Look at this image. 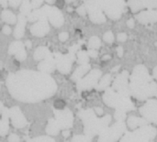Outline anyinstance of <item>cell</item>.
I'll return each instance as SVG.
<instances>
[{"label":"cell","instance_id":"1","mask_svg":"<svg viewBox=\"0 0 157 142\" xmlns=\"http://www.w3.org/2000/svg\"><path fill=\"white\" fill-rule=\"evenodd\" d=\"M10 95L17 101L37 103L50 98L57 91L53 78L43 72L23 70L10 73L6 80Z\"/></svg>","mask_w":157,"mask_h":142},{"label":"cell","instance_id":"2","mask_svg":"<svg viewBox=\"0 0 157 142\" xmlns=\"http://www.w3.org/2000/svg\"><path fill=\"white\" fill-rule=\"evenodd\" d=\"M132 95L139 100H146L149 97L156 96L157 84H155L144 65H137L131 76Z\"/></svg>","mask_w":157,"mask_h":142},{"label":"cell","instance_id":"3","mask_svg":"<svg viewBox=\"0 0 157 142\" xmlns=\"http://www.w3.org/2000/svg\"><path fill=\"white\" fill-rule=\"evenodd\" d=\"M78 116L84 123L85 134L91 138L101 134V132L108 128L111 120V117L109 115H107L103 118H98L96 116V111L90 108L81 110L78 113Z\"/></svg>","mask_w":157,"mask_h":142},{"label":"cell","instance_id":"4","mask_svg":"<svg viewBox=\"0 0 157 142\" xmlns=\"http://www.w3.org/2000/svg\"><path fill=\"white\" fill-rule=\"evenodd\" d=\"M103 101L108 106L115 108L116 110H122L128 112L135 109L134 104L130 99V97L119 94L113 88L106 89L103 95Z\"/></svg>","mask_w":157,"mask_h":142},{"label":"cell","instance_id":"5","mask_svg":"<svg viewBox=\"0 0 157 142\" xmlns=\"http://www.w3.org/2000/svg\"><path fill=\"white\" fill-rule=\"evenodd\" d=\"M126 132V126L123 121H117L110 128H107L99 134L98 142H116Z\"/></svg>","mask_w":157,"mask_h":142},{"label":"cell","instance_id":"6","mask_svg":"<svg viewBox=\"0 0 157 142\" xmlns=\"http://www.w3.org/2000/svg\"><path fill=\"white\" fill-rule=\"evenodd\" d=\"M112 88L119 94L130 97L132 95V91L129 84V73L124 71L120 73L114 80Z\"/></svg>","mask_w":157,"mask_h":142},{"label":"cell","instance_id":"7","mask_svg":"<svg viewBox=\"0 0 157 142\" xmlns=\"http://www.w3.org/2000/svg\"><path fill=\"white\" fill-rule=\"evenodd\" d=\"M55 60H56V68L58 71L63 74L68 73L71 71L72 64L75 60V54L73 52H68L67 54H61V53H53Z\"/></svg>","mask_w":157,"mask_h":142},{"label":"cell","instance_id":"8","mask_svg":"<svg viewBox=\"0 0 157 142\" xmlns=\"http://www.w3.org/2000/svg\"><path fill=\"white\" fill-rule=\"evenodd\" d=\"M101 71L95 69L92 70L86 77L82 78L81 80H79L77 82V89L80 91L83 90H90L94 87H96L98 84V81L101 77Z\"/></svg>","mask_w":157,"mask_h":142},{"label":"cell","instance_id":"9","mask_svg":"<svg viewBox=\"0 0 157 142\" xmlns=\"http://www.w3.org/2000/svg\"><path fill=\"white\" fill-rule=\"evenodd\" d=\"M54 117L61 129H69L74 124L73 113L68 109H54Z\"/></svg>","mask_w":157,"mask_h":142},{"label":"cell","instance_id":"10","mask_svg":"<svg viewBox=\"0 0 157 142\" xmlns=\"http://www.w3.org/2000/svg\"><path fill=\"white\" fill-rule=\"evenodd\" d=\"M124 0H108L104 11L111 19H119L124 9Z\"/></svg>","mask_w":157,"mask_h":142},{"label":"cell","instance_id":"11","mask_svg":"<svg viewBox=\"0 0 157 142\" xmlns=\"http://www.w3.org/2000/svg\"><path fill=\"white\" fill-rule=\"evenodd\" d=\"M157 135V129L155 127L145 125L140 127L133 132V136L136 142L152 141Z\"/></svg>","mask_w":157,"mask_h":142},{"label":"cell","instance_id":"12","mask_svg":"<svg viewBox=\"0 0 157 142\" xmlns=\"http://www.w3.org/2000/svg\"><path fill=\"white\" fill-rule=\"evenodd\" d=\"M140 113L149 122L157 124V100L149 99L141 108Z\"/></svg>","mask_w":157,"mask_h":142},{"label":"cell","instance_id":"13","mask_svg":"<svg viewBox=\"0 0 157 142\" xmlns=\"http://www.w3.org/2000/svg\"><path fill=\"white\" fill-rule=\"evenodd\" d=\"M9 118L12 125L17 129H22L28 124L26 118L17 106H13L9 109Z\"/></svg>","mask_w":157,"mask_h":142},{"label":"cell","instance_id":"14","mask_svg":"<svg viewBox=\"0 0 157 142\" xmlns=\"http://www.w3.org/2000/svg\"><path fill=\"white\" fill-rule=\"evenodd\" d=\"M128 4L132 12H137L144 8L157 9V0H129Z\"/></svg>","mask_w":157,"mask_h":142},{"label":"cell","instance_id":"15","mask_svg":"<svg viewBox=\"0 0 157 142\" xmlns=\"http://www.w3.org/2000/svg\"><path fill=\"white\" fill-rule=\"evenodd\" d=\"M49 30H50V26L48 24L47 19L38 20V22L30 28L31 34L36 37H43L49 32Z\"/></svg>","mask_w":157,"mask_h":142},{"label":"cell","instance_id":"16","mask_svg":"<svg viewBox=\"0 0 157 142\" xmlns=\"http://www.w3.org/2000/svg\"><path fill=\"white\" fill-rule=\"evenodd\" d=\"M48 20L52 23V26L59 28L63 24V16L58 8L51 6L48 15Z\"/></svg>","mask_w":157,"mask_h":142},{"label":"cell","instance_id":"17","mask_svg":"<svg viewBox=\"0 0 157 142\" xmlns=\"http://www.w3.org/2000/svg\"><path fill=\"white\" fill-rule=\"evenodd\" d=\"M38 68L40 72H43L46 73H50L53 72L56 68V60H55L54 54L52 53L47 58H45L41 62H40Z\"/></svg>","mask_w":157,"mask_h":142},{"label":"cell","instance_id":"18","mask_svg":"<svg viewBox=\"0 0 157 142\" xmlns=\"http://www.w3.org/2000/svg\"><path fill=\"white\" fill-rule=\"evenodd\" d=\"M137 18L143 24L157 22V9H149L148 11H143L137 16Z\"/></svg>","mask_w":157,"mask_h":142},{"label":"cell","instance_id":"19","mask_svg":"<svg viewBox=\"0 0 157 142\" xmlns=\"http://www.w3.org/2000/svg\"><path fill=\"white\" fill-rule=\"evenodd\" d=\"M50 6H44L41 8L36 9L32 11L29 16L28 19L29 21H35V20H42V19H47L48 20V15L50 11Z\"/></svg>","mask_w":157,"mask_h":142},{"label":"cell","instance_id":"20","mask_svg":"<svg viewBox=\"0 0 157 142\" xmlns=\"http://www.w3.org/2000/svg\"><path fill=\"white\" fill-rule=\"evenodd\" d=\"M1 117L2 118L0 121V135L4 137L7 134L9 129V123H8L9 109L4 107L2 104H1Z\"/></svg>","mask_w":157,"mask_h":142},{"label":"cell","instance_id":"21","mask_svg":"<svg viewBox=\"0 0 157 142\" xmlns=\"http://www.w3.org/2000/svg\"><path fill=\"white\" fill-rule=\"evenodd\" d=\"M26 16H24L23 14H19L17 17V23L16 26V28L14 30V37L16 39H20L23 37L24 33H25V27H26Z\"/></svg>","mask_w":157,"mask_h":142},{"label":"cell","instance_id":"22","mask_svg":"<svg viewBox=\"0 0 157 142\" xmlns=\"http://www.w3.org/2000/svg\"><path fill=\"white\" fill-rule=\"evenodd\" d=\"M127 124L131 129H135L137 128L148 125V120L145 118H137V117H130Z\"/></svg>","mask_w":157,"mask_h":142},{"label":"cell","instance_id":"23","mask_svg":"<svg viewBox=\"0 0 157 142\" xmlns=\"http://www.w3.org/2000/svg\"><path fill=\"white\" fill-rule=\"evenodd\" d=\"M89 69H90V65L87 63V64H82L80 67H78L75 71V73H73V75H72V80L73 81H75L76 83L79 81V80H81L82 79V77L89 71Z\"/></svg>","mask_w":157,"mask_h":142},{"label":"cell","instance_id":"24","mask_svg":"<svg viewBox=\"0 0 157 142\" xmlns=\"http://www.w3.org/2000/svg\"><path fill=\"white\" fill-rule=\"evenodd\" d=\"M61 130L56 119H49L48 121V124H47V127H46V133L48 135H51V136H56L59 131Z\"/></svg>","mask_w":157,"mask_h":142},{"label":"cell","instance_id":"25","mask_svg":"<svg viewBox=\"0 0 157 142\" xmlns=\"http://www.w3.org/2000/svg\"><path fill=\"white\" fill-rule=\"evenodd\" d=\"M52 53L47 47H39L34 52V59L37 61L44 60L45 58H47Z\"/></svg>","mask_w":157,"mask_h":142},{"label":"cell","instance_id":"26","mask_svg":"<svg viewBox=\"0 0 157 142\" xmlns=\"http://www.w3.org/2000/svg\"><path fill=\"white\" fill-rule=\"evenodd\" d=\"M1 18L4 22L7 23V24H15L16 21H17V18H16V16L10 11V10H7V9H5L2 14H1Z\"/></svg>","mask_w":157,"mask_h":142},{"label":"cell","instance_id":"27","mask_svg":"<svg viewBox=\"0 0 157 142\" xmlns=\"http://www.w3.org/2000/svg\"><path fill=\"white\" fill-rule=\"evenodd\" d=\"M24 49H25V46L21 41H14L10 44L8 48V53L12 55H16L17 53H18Z\"/></svg>","mask_w":157,"mask_h":142},{"label":"cell","instance_id":"28","mask_svg":"<svg viewBox=\"0 0 157 142\" xmlns=\"http://www.w3.org/2000/svg\"><path fill=\"white\" fill-rule=\"evenodd\" d=\"M110 82H111V75L110 74H106V75L103 76V78L100 80V82L98 84L96 88L98 91L105 90V89H107L109 87V85L110 84Z\"/></svg>","mask_w":157,"mask_h":142},{"label":"cell","instance_id":"29","mask_svg":"<svg viewBox=\"0 0 157 142\" xmlns=\"http://www.w3.org/2000/svg\"><path fill=\"white\" fill-rule=\"evenodd\" d=\"M32 5L29 2V0H22V4L20 6V13L23 14L24 16H29L32 11H31Z\"/></svg>","mask_w":157,"mask_h":142},{"label":"cell","instance_id":"30","mask_svg":"<svg viewBox=\"0 0 157 142\" xmlns=\"http://www.w3.org/2000/svg\"><path fill=\"white\" fill-rule=\"evenodd\" d=\"M90 19L94 22V23H103L106 21V17L103 14L102 11L99 12H95L92 14H89Z\"/></svg>","mask_w":157,"mask_h":142},{"label":"cell","instance_id":"31","mask_svg":"<svg viewBox=\"0 0 157 142\" xmlns=\"http://www.w3.org/2000/svg\"><path fill=\"white\" fill-rule=\"evenodd\" d=\"M77 62L79 64H87L89 62V55L88 52L85 51V50H81L77 52Z\"/></svg>","mask_w":157,"mask_h":142},{"label":"cell","instance_id":"32","mask_svg":"<svg viewBox=\"0 0 157 142\" xmlns=\"http://www.w3.org/2000/svg\"><path fill=\"white\" fill-rule=\"evenodd\" d=\"M100 44H101L100 39H99L98 37H96V36H94V37L90 38L89 42H88V46H89V48H90V49H94V50H96V49L99 48V47H100Z\"/></svg>","mask_w":157,"mask_h":142},{"label":"cell","instance_id":"33","mask_svg":"<svg viewBox=\"0 0 157 142\" xmlns=\"http://www.w3.org/2000/svg\"><path fill=\"white\" fill-rule=\"evenodd\" d=\"M92 138L87 135H75L72 139V142H91Z\"/></svg>","mask_w":157,"mask_h":142},{"label":"cell","instance_id":"34","mask_svg":"<svg viewBox=\"0 0 157 142\" xmlns=\"http://www.w3.org/2000/svg\"><path fill=\"white\" fill-rule=\"evenodd\" d=\"M120 142H136L135 141V138L133 136V132L126 131Z\"/></svg>","mask_w":157,"mask_h":142},{"label":"cell","instance_id":"35","mask_svg":"<svg viewBox=\"0 0 157 142\" xmlns=\"http://www.w3.org/2000/svg\"><path fill=\"white\" fill-rule=\"evenodd\" d=\"M27 142H55L53 139L47 137V136H41V137H38V138H34L31 140H28Z\"/></svg>","mask_w":157,"mask_h":142},{"label":"cell","instance_id":"36","mask_svg":"<svg viewBox=\"0 0 157 142\" xmlns=\"http://www.w3.org/2000/svg\"><path fill=\"white\" fill-rule=\"evenodd\" d=\"M114 117L117 121H124V119L126 118V112L122 110H116Z\"/></svg>","mask_w":157,"mask_h":142},{"label":"cell","instance_id":"37","mask_svg":"<svg viewBox=\"0 0 157 142\" xmlns=\"http://www.w3.org/2000/svg\"><path fill=\"white\" fill-rule=\"evenodd\" d=\"M104 40L108 43H112L114 40V35L111 31H108L104 35Z\"/></svg>","mask_w":157,"mask_h":142},{"label":"cell","instance_id":"38","mask_svg":"<svg viewBox=\"0 0 157 142\" xmlns=\"http://www.w3.org/2000/svg\"><path fill=\"white\" fill-rule=\"evenodd\" d=\"M8 142H19V137L17 134H11L8 137Z\"/></svg>","mask_w":157,"mask_h":142},{"label":"cell","instance_id":"39","mask_svg":"<svg viewBox=\"0 0 157 142\" xmlns=\"http://www.w3.org/2000/svg\"><path fill=\"white\" fill-rule=\"evenodd\" d=\"M42 2H43V0H32V1H31L32 7H33V8L39 7V6L42 4Z\"/></svg>","mask_w":157,"mask_h":142},{"label":"cell","instance_id":"40","mask_svg":"<svg viewBox=\"0 0 157 142\" xmlns=\"http://www.w3.org/2000/svg\"><path fill=\"white\" fill-rule=\"evenodd\" d=\"M68 37H69V35H68L67 32H62V33L59 35V39H60L61 41H65V40L68 39Z\"/></svg>","mask_w":157,"mask_h":142},{"label":"cell","instance_id":"41","mask_svg":"<svg viewBox=\"0 0 157 142\" xmlns=\"http://www.w3.org/2000/svg\"><path fill=\"white\" fill-rule=\"evenodd\" d=\"M87 52H88L89 57H92V58H96V57H98V51H97L96 50H94V49L89 50Z\"/></svg>","mask_w":157,"mask_h":142},{"label":"cell","instance_id":"42","mask_svg":"<svg viewBox=\"0 0 157 142\" xmlns=\"http://www.w3.org/2000/svg\"><path fill=\"white\" fill-rule=\"evenodd\" d=\"M127 39V35L125 33H120L118 35V40L119 41H125Z\"/></svg>","mask_w":157,"mask_h":142},{"label":"cell","instance_id":"43","mask_svg":"<svg viewBox=\"0 0 157 142\" xmlns=\"http://www.w3.org/2000/svg\"><path fill=\"white\" fill-rule=\"evenodd\" d=\"M2 31H3V33H4L5 35H9V34L11 33V28H10L9 26H5V27L3 28Z\"/></svg>","mask_w":157,"mask_h":142},{"label":"cell","instance_id":"44","mask_svg":"<svg viewBox=\"0 0 157 142\" xmlns=\"http://www.w3.org/2000/svg\"><path fill=\"white\" fill-rule=\"evenodd\" d=\"M86 6H80V7H78V8H77V12H78V14H80V15H82V16H84V15L86 14Z\"/></svg>","mask_w":157,"mask_h":142},{"label":"cell","instance_id":"45","mask_svg":"<svg viewBox=\"0 0 157 142\" xmlns=\"http://www.w3.org/2000/svg\"><path fill=\"white\" fill-rule=\"evenodd\" d=\"M127 25H128V27H129L130 28H134V21H133V19H132V18L129 19V20L127 21Z\"/></svg>","mask_w":157,"mask_h":142},{"label":"cell","instance_id":"46","mask_svg":"<svg viewBox=\"0 0 157 142\" xmlns=\"http://www.w3.org/2000/svg\"><path fill=\"white\" fill-rule=\"evenodd\" d=\"M117 53H118V55H119L120 57H122V55H123V49H122V47H118V49H117Z\"/></svg>","mask_w":157,"mask_h":142},{"label":"cell","instance_id":"47","mask_svg":"<svg viewBox=\"0 0 157 142\" xmlns=\"http://www.w3.org/2000/svg\"><path fill=\"white\" fill-rule=\"evenodd\" d=\"M69 135H70V131H69L68 129H64V130L63 131V136L64 138L69 137Z\"/></svg>","mask_w":157,"mask_h":142},{"label":"cell","instance_id":"48","mask_svg":"<svg viewBox=\"0 0 157 142\" xmlns=\"http://www.w3.org/2000/svg\"><path fill=\"white\" fill-rule=\"evenodd\" d=\"M95 111H96V113H98V115H102V114H103V109H101V108H99V107H97V108L95 109Z\"/></svg>","mask_w":157,"mask_h":142},{"label":"cell","instance_id":"49","mask_svg":"<svg viewBox=\"0 0 157 142\" xmlns=\"http://www.w3.org/2000/svg\"><path fill=\"white\" fill-rule=\"evenodd\" d=\"M0 2H1V5H2V6H4V7H6V6H7V0H0Z\"/></svg>","mask_w":157,"mask_h":142},{"label":"cell","instance_id":"50","mask_svg":"<svg viewBox=\"0 0 157 142\" xmlns=\"http://www.w3.org/2000/svg\"><path fill=\"white\" fill-rule=\"evenodd\" d=\"M153 73H154V77L157 79V66L154 69V72H153Z\"/></svg>","mask_w":157,"mask_h":142},{"label":"cell","instance_id":"51","mask_svg":"<svg viewBox=\"0 0 157 142\" xmlns=\"http://www.w3.org/2000/svg\"><path fill=\"white\" fill-rule=\"evenodd\" d=\"M31 42L29 41V40H27L26 41V46H27V48H31Z\"/></svg>","mask_w":157,"mask_h":142},{"label":"cell","instance_id":"52","mask_svg":"<svg viewBox=\"0 0 157 142\" xmlns=\"http://www.w3.org/2000/svg\"><path fill=\"white\" fill-rule=\"evenodd\" d=\"M109 59H110V56H109V55H106V56H104V57L102 58V60H103V61H105V60H109Z\"/></svg>","mask_w":157,"mask_h":142},{"label":"cell","instance_id":"53","mask_svg":"<svg viewBox=\"0 0 157 142\" xmlns=\"http://www.w3.org/2000/svg\"><path fill=\"white\" fill-rule=\"evenodd\" d=\"M45 1H46L47 3H49V4H52L55 0H45Z\"/></svg>","mask_w":157,"mask_h":142},{"label":"cell","instance_id":"54","mask_svg":"<svg viewBox=\"0 0 157 142\" xmlns=\"http://www.w3.org/2000/svg\"><path fill=\"white\" fill-rule=\"evenodd\" d=\"M119 68H120V66H118V67H115V68H113V70H112V71H113V72H115V71H117V69H119Z\"/></svg>","mask_w":157,"mask_h":142},{"label":"cell","instance_id":"55","mask_svg":"<svg viewBox=\"0 0 157 142\" xmlns=\"http://www.w3.org/2000/svg\"><path fill=\"white\" fill-rule=\"evenodd\" d=\"M66 1H68V2H71V1H73V0H66Z\"/></svg>","mask_w":157,"mask_h":142},{"label":"cell","instance_id":"56","mask_svg":"<svg viewBox=\"0 0 157 142\" xmlns=\"http://www.w3.org/2000/svg\"><path fill=\"white\" fill-rule=\"evenodd\" d=\"M148 142H153V141H148Z\"/></svg>","mask_w":157,"mask_h":142},{"label":"cell","instance_id":"57","mask_svg":"<svg viewBox=\"0 0 157 142\" xmlns=\"http://www.w3.org/2000/svg\"><path fill=\"white\" fill-rule=\"evenodd\" d=\"M156 46H157V42H156Z\"/></svg>","mask_w":157,"mask_h":142}]
</instances>
